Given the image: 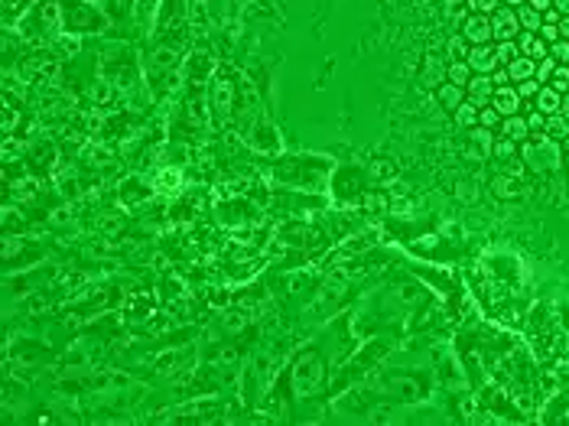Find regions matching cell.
Listing matches in <instances>:
<instances>
[{
  "instance_id": "d6a6232c",
  "label": "cell",
  "mask_w": 569,
  "mask_h": 426,
  "mask_svg": "<svg viewBox=\"0 0 569 426\" xmlns=\"http://www.w3.org/2000/svg\"><path fill=\"white\" fill-rule=\"evenodd\" d=\"M248 326V316H241V309H228V316H224V329H231V332H237V329Z\"/></svg>"
},
{
  "instance_id": "e0dca14e",
  "label": "cell",
  "mask_w": 569,
  "mask_h": 426,
  "mask_svg": "<svg viewBox=\"0 0 569 426\" xmlns=\"http://www.w3.org/2000/svg\"><path fill=\"white\" fill-rule=\"evenodd\" d=\"M472 75H475V72H472V65L465 62V59H458V62H452L449 69H445V78H449L452 85H458V88H465V85H469V82H472Z\"/></svg>"
},
{
  "instance_id": "d6986e66",
  "label": "cell",
  "mask_w": 569,
  "mask_h": 426,
  "mask_svg": "<svg viewBox=\"0 0 569 426\" xmlns=\"http://www.w3.org/2000/svg\"><path fill=\"white\" fill-rule=\"evenodd\" d=\"M546 137L550 140H566L569 137V121L563 114H550L546 117Z\"/></svg>"
},
{
  "instance_id": "3957f363",
  "label": "cell",
  "mask_w": 569,
  "mask_h": 426,
  "mask_svg": "<svg viewBox=\"0 0 569 426\" xmlns=\"http://www.w3.org/2000/svg\"><path fill=\"white\" fill-rule=\"evenodd\" d=\"M322 388V358L316 351H303L293 364V390L299 397H312Z\"/></svg>"
},
{
  "instance_id": "52a82bcc",
  "label": "cell",
  "mask_w": 569,
  "mask_h": 426,
  "mask_svg": "<svg viewBox=\"0 0 569 426\" xmlns=\"http://www.w3.org/2000/svg\"><path fill=\"white\" fill-rule=\"evenodd\" d=\"M465 62L472 65V72H475V75H491V72L498 69V52L491 49L488 43H485V46H472Z\"/></svg>"
},
{
  "instance_id": "7402d4cb",
  "label": "cell",
  "mask_w": 569,
  "mask_h": 426,
  "mask_svg": "<svg viewBox=\"0 0 569 426\" xmlns=\"http://www.w3.org/2000/svg\"><path fill=\"white\" fill-rule=\"evenodd\" d=\"M445 49H449V56H452V62H458V59H469V49L472 43L462 33H456V36H449V43H445Z\"/></svg>"
},
{
  "instance_id": "f5cc1de1",
  "label": "cell",
  "mask_w": 569,
  "mask_h": 426,
  "mask_svg": "<svg viewBox=\"0 0 569 426\" xmlns=\"http://www.w3.org/2000/svg\"><path fill=\"white\" fill-rule=\"evenodd\" d=\"M504 7H520V3H527V0H501Z\"/></svg>"
},
{
  "instance_id": "1f68e13d",
  "label": "cell",
  "mask_w": 569,
  "mask_h": 426,
  "mask_svg": "<svg viewBox=\"0 0 569 426\" xmlns=\"http://www.w3.org/2000/svg\"><path fill=\"white\" fill-rule=\"evenodd\" d=\"M498 62H511V59H518L520 52H518V43H498Z\"/></svg>"
},
{
  "instance_id": "5b68a950",
  "label": "cell",
  "mask_w": 569,
  "mask_h": 426,
  "mask_svg": "<svg viewBox=\"0 0 569 426\" xmlns=\"http://www.w3.org/2000/svg\"><path fill=\"white\" fill-rule=\"evenodd\" d=\"M458 33L469 39L472 46H485V43H491V16L488 13H469Z\"/></svg>"
},
{
  "instance_id": "f546056e",
  "label": "cell",
  "mask_w": 569,
  "mask_h": 426,
  "mask_svg": "<svg viewBox=\"0 0 569 426\" xmlns=\"http://www.w3.org/2000/svg\"><path fill=\"white\" fill-rule=\"evenodd\" d=\"M550 56H553L559 65H569V39H557V43L550 46Z\"/></svg>"
},
{
  "instance_id": "8992f818",
  "label": "cell",
  "mask_w": 569,
  "mask_h": 426,
  "mask_svg": "<svg viewBox=\"0 0 569 426\" xmlns=\"http://www.w3.org/2000/svg\"><path fill=\"white\" fill-rule=\"evenodd\" d=\"M495 78L491 75H472V82L465 85V101L469 104H475L478 111L482 108H488L491 104V98H495Z\"/></svg>"
},
{
  "instance_id": "f6af8a7d",
  "label": "cell",
  "mask_w": 569,
  "mask_h": 426,
  "mask_svg": "<svg viewBox=\"0 0 569 426\" xmlns=\"http://www.w3.org/2000/svg\"><path fill=\"white\" fill-rule=\"evenodd\" d=\"M491 78H495V85H511V75H507V69H495V72H491Z\"/></svg>"
},
{
  "instance_id": "7dc6e473",
  "label": "cell",
  "mask_w": 569,
  "mask_h": 426,
  "mask_svg": "<svg viewBox=\"0 0 569 426\" xmlns=\"http://www.w3.org/2000/svg\"><path fill=\"white\" fill-rule=\"evenodd\" d=\"M527 3H531L533 10H540V13H544V10H550V7H553V0H527Z\"/></svg>"
},
{
  "instance_id": "836d02e7",
  "label": "cell",
  "mask_w": 569,
  "mask_h": 426,
  "mask_svg": "<svg viewBox=\"0 0 569 426\" xmlns=\"http://www.w3.org/2000/svg\"><path fill=\"white\" fill-rule=\"evenodd\" d=\"M540 82L537 78H524V82H518V95L520 98H537V91H540Z\"/></svg>"
},
{
  "instance_id": "c3c4849f",
  "label": "cell",
  "mask_w": 569,
  "mask_h": 426,
  "mask_svg": "<svg viewBox=\"0 0 569 426\" xmlns=\"http://www.w3.org/2000/svg\"><path fill=\"white\" fill-rule=\"evenodd\" d=\"M557 26H559V39H569V13L563 16V20H559Z\"/></svg>"
},
{
  "instance_id": "7c38bea8",
  "label": "cell",
  "mask_w": 569,
  "mask_h": 426,
  "mask_svg": "<svg viewBox=\"0 0 569 426\" xmlns=\"http://www.w3.org/2000/svg\"><path fill=\"white\" fill-rule=\"evenodd\" d=\"M533 108H537L540 114H546V117H550V114H559V108H563V95L553 91L550 85H544L540 91H537V98H533Z\"/></svg>"
},
{
  "instance_id": "681fc988",
  "label": "cell",
  "mask_w": 569,
  "mask_h": 426,
  "mask_svg": "<svg viewBox=\"0 0 569 426\" xmlns=\"http://www.w3.org/2000/svg\"><path fill=\"white\" fill-rule=\"evenodd\" d=\"M553 7H557V10L566 16V13H569V0H553Z\"/></svg>"
},
{
  "instance_id": "484cf974",
  "label": "cell",
  "mask_w": 569,
  "mask_h": 426,
  "mask_svg": "<svg viewBox=\"0 0 569 426\" xmlns=\"http://www.w3.org/2000/svg\"><path fill=\"white\" fill-rule=\"evenodd\" d=\"M557 59H553V56H546V59H540V62H537V72H533V78H537V82H540V85H544V82H550V78H553V72H557Z\"/></svg>"
},
{
  "instance_id": "9a60e30c",
  "label": "cell",
  "mask_w": 569,
  "mask_h": 426,
  "mask_svg": "<svg viewBox=\"0 0 569 426\" xmlns=\"http://www.w3.org/2000/svg\"><path fill=\"white\" fill-rule=\"evenodd\" d=\"M445 69H449V65H443L436 56H426V65H423V82H426V85H433V88H439L445 82Z\"/></svg>"
},
{
  "instance_id": "bcb514c9",
  "label": "cell",
  "mask_w": 569,
  "mask_h": 426,
  "mask_svg": "<svg viewBox=\"0 0 569 426\" xmlns=\"http://www.w3.org/2000/svg\"><path fill=\"white\" fill-rule=\"evenodd\" d=\"M371 173L374 176H391V173H394V166H391V163H374Z\"/></svg>"
},
{
  "instance_id": "4316f807",
  "label": "cell",
  "mask_w": 569,
  "mask_h": 426,
  "mask_svg": "<svg viewBox=\"0 0 569 426\" xmlns=\"http://www.w3.org/2000/svg\"><path fill=\"white\" fill-rule=\"evenodd\" d=\"M501 121H504V117L498 114L495 104H488V108H482V111H478V124L488 127V130H491V127H501Z\"/></svg>"
},
{
  "instance_id": "d4e9b609",
  "label": "cell",
  "mask_w": 569,
  "mask_h": 426,
  "mask_svg": "<svg viewBox=\"0 0 569 426\" xmlns=\"http://www.w3.org/2000/svg\"><path fill=\"white\" fill-rule=\"evenodd\" d=\"M514 153H518V143L511 137H498L495 147H491V156H498V160H511Z\"/></svg>"
},
{
  "instance_id": "7bdbcfd3",
  "label": "cell",
  "mask_w": 569,
  "mask_h": 426,
  "mask_svg": "<svg viewBox=\"0 0 569 426\" xmlns=\"http://www.w3.org/2000/svg\"><path fill=\"white\" fill-rule=\"evenodd\" d=\"M23 309L39 313V309H46V300H43V296H30V300H23Z\"/></svg>"
},
{
  "instance_id": "d590c367",
  "label": "cell",
  "mask_w": 569,
  "mask_h": 426,
  "mask_svg": "<svg viewBox=\"0 0 569 426\" xmlns=\"http://www.w3.org/2000/svg\"><path fill=\"white\" fill-rule=\"evenodd\" d=\"M469 7H472V13H488L491 16L501 7V0H469Z\"/></svg>"
},
{
  "instance_id": "4dcf8cb0",
  "label": "cell",
  "mask_w": 569,
  "mask_h": 426,
  "mask_svg": "<svg viewBox=\"0 0 569 426\" xmlns=\"http://www.w3.org/2000/svg\"><path fill=\"white\" fill-rule=\"evenodd\" d=\"M91 95H95V101H98V104H108V101H111V95H114V85L108 82V78H101Z\"/></svg>"
},
{
  "instance_id": "4fadbf2b",
  "label": "cell",
  "mask_w": 569,
  "mask_h": 426,
  "mask_svg": "<svg viewBox=\"0 0 569 426\" xmlns=\"http://www.w3.org/2000/svg\"><path fill=\"white\" fill-rule=\"evenodd\" d=\"M504 69H507V75H511V82H524V78H533L537 62H533L531 56H518V59H511Z\"/></svg>"
},
{
  "instance_id": "83f0119b",
  "label": "cell",
  "mask_w": 569,
  "mask_h": 426,
  "mask_svg": "<svg viewBox=\"0 0 569 426\" xmlns=\"http://www.w3.org/2000/svg\"><path fill=\"white\" fill-rule=\"evenodd\" d=\"M527 124H531V137H544L546 134V114H540L533 108V114H527Z\"/></svg>"
},
{
  "instance_id": "ffe728a7",
  "label": "cell",
  "mask_w": 569,
  "mask_h": 426,
  "mask_svg": "<svg viewBox=\"0 0 569 426\" xmlns=\"http://www.w3.org/2000/svg\"><path fill=\"white\" fill-rule=\"evenodd\" d=\"M452 114H456V124L458 127H465V130H469V127H478V108L469 104V101H462Z\"/></svg>"
},
{
  "instance_id": "f35d334b",
  "label": "cell",
  "mask_w": 569,
  "mask_h": 426,
  "mask_svg": "<svg viewBox=\"0 0 569 426\" xmlns=\"http://www.w3.org/2000/svg\"><path fill=\"white\" fill-rule=\"evenodd\" d=\"M533 39H537V33H531V29H524V33H518V39H514V43H518V52H520V56H527V52H531Z\"/></svg>"
},
{
  "instance_id": "ab89813d",
  "label": "cell",
  "mask_w": 569,
  "mask_h": 426,
  "mask_svg": "<svg viewBox=\"0 0 569 426\" xmlns=\"http://www.w3.org/2000/svg\"><path fill=\"white\" fill-rule=\"evenodd\" d=\"M98 228L104 235H117V228H121V215H108V218H101Z\"/></svg>"
},
{
  "instance_id": "8d00e7d4",
  "label": "cell",
  "mask_w": 569,
  "mask_h": 426,
  "mask_svg": "<svg viewBox=\"0 0 569 426\" xmlns=\"http://www.w3.org/2000/svg\"><path fill=\"white\" fill-rule=\"evenodd\" d=\"M527 56H531L533 62H540V59H546V56H550V43H546V39H533V46H531V52H527Z\"/></svg>"
},
{
  "instance_id": "7a4b0ae2",
  "label": "cell",
  "mask_w": 569,
  "mask_h": 426,
  "mask_svg": "<svg viewBox=\"0 0 569 426\" xmlns=\"http://www.w3.org/2000/svg\"><path fill=\"white\" fill-rule=\"evenodd\" d=\"M59 16H62V26L69 33H95V29H104V13L95 10L91 0H62L59 3Z\"/></svg>"
},
{
  "instance_id": "8fae6325",
  "label": "cell",
  "mask_w": 569,
  "mask_h": 426,
  "mask_svg": "<svg viewBox=\"0 0 569 426\" xmlns=\"http://www.w3.org/2000/svg\"><path fill=\"white\" fill-rule=\"evenodd\" d=\"M501 134L511 137L514 143H524V140H531V124H527V117H520V114H511L501 121Z\"/></svg>"
},
{
  "instance_id": "e575fe53",
  "label": "cell",
  "mask_w": 569,
  "mask_h": 426,
  "mask_svg": "<svg viewBox=\"0 0 569 426\" xmlns=\"http://www.w3.org/2000/svg\"><path fill=\"white\" fill-rule=\"evenodd\" d=\"M69 222H75V209H69V205H62V209H59V212H52L49 215V225H69Z\"/></svg>"
},
{
  "instance_id": "816d5d0a",
  "label": "cell",
  "mask_w": 569,
  "mask_h": 426,
  "mask_svg": "<svg viewBox=\"0 0 569 426\" xmlns=\"http://www.w3.org/2000/svg\"><path fill=\"white\" fill-rule=\"evenodd\" d=\"M559 114L569 121V95H563V108H559Z\"/></svg>"
},
{
  "instance_id": "ac0fdd59",
  "label": "cell",
  "mask_w": 569,
  "mask_h": 426,
  "mask_svg": "<svg viewBox=\"0 0 569 426\" xmlns=\"http://www.w3.org/2000/svg\"><path fill=\"white\" fill-rule=\"evenodd\" d=\"M469 0H445V20L452 26H462L465 23V16H469Z\"/></svg>"
},
{
  "instance_id": "f907efd6",
  "label": "cell",
  "mask_w": 569,
  "mask_h": 426,
  "mask_svg": "<svg viewBox=\"0 0 569 426\" xmlns=\"http://www.w3.org/2000/svg\"><path fill=\"white\" fill-rule=\"evenodd\" d=\"M559 150H563V163H569V137L559 140Z\"/></svg>"
},
{
  "instance_id": "44dd1931",
  "label": "cell",
  "mask_w": 569,
  "mask_h": 426,
  "mask_svg": "<svg viewBox=\"0 0 569 426\" xmlns=\"http://www.w3.org/2000/svg\"><path fill=\"white\" fill-rule=\"evenodd\" d=\"M156 186H160L163 192H176V189H183V173H179L176 166H170V169H163V173L156 176Z\"/></svg>"
},
{
  "instance_id": "cb8c5ba5",
  "label": "cell",
  "mask_w": 569,
  "mask_h": 426,
  "mask_svg": "<svg viewBox=\"0 0 569 426\" xmlns=\"http://www.w3.org/2000/svg\"><path fill=\"white\" fill-rule=\"evenodd\" d=\"M546 85L553 91H559V95H569V65H557V72H553V78Z\"/></svg>"
},
{
  "instance_id": "2e32d148",
  "label": "cell",
  "mask_w": 569,
  "mask_h": 426,
  "mask_svg": "<svg viewBox=\"0 0 569 426\" xmlns=\"http://www.w3.org/2000/svg\"><path fill=\"white\" fill-rule=\"evenodd\" d=\"M518 20L524 29H531V33H540V26H544V13L533 10L531 3H520L518 7Z\"/></svg>"
},
{
  "instance_id": "30bf717a",
  "label": "cell",
  "mask_w": 569,
  "mask_h": 426,
  "mask_svg": "<svg viewBox=\"0 0 569 426\" xmlns=\"http://www.w3.org/2000/svg\"><path fill=\"white\" fill-rule=\"evenodd\" d=\"M436 101H439V108H445V111H456L458 104L465 101V88H458V85H452L449 78H445L443 85L436 88Z\"/></svg>"
},
{
  "instance_id": "b9f144b4",
  "label": "cell",
  "mask_w": 569,
  "mask_h": 426,
  "mask_svg": "<svg viewBox=\"0 0 569 426\" xmlns=\"http://www.w3.org/2000/svg\"><path fill=\"white\" fill-rule=\"evenodd\" d=\"M537 36H540V39H546V43H550V46H553V43H557V39H559V26H550V23H544V26H540V33H537Z\"/></svg>"
},
{
  "instance_id": "5bb4252c",
  "label": "cell",
  "mask_w": 569,
  "mask_h": 426,
  "mask_svg": "<svg viewBox=\"0 0 569 426\" xmlns=\"http://www.w3.org/2000/svg\"><path fill=\"white\" fill-rule=\"evenodd\" d=\"M491 189H495L498 199H518V196H520L518 176H507V173L495 176V179H491Z\"/></svg>"
},
{
  "instance_id": "9c48e42d",
  "label": "cell",
  "mask_w": 569,
  "mask_h": 426,
  "mask_svg": "<svg viewBox=\"0 0 569 426\" xmlns=\"http://www.w3.org/2000/svg\"><path fill=\"white\" fill-rule=\"evenodd\" d=\"M491 104L498 108V114H501V117H511V114H520V104H524V98L518 95V88H514V85H498Z\"/></svg>"
},
{
  "instance_id": "6da1fadb",
  "label": "cell",
  "mask_w": 569,
  "mask_h": 426,
  "mask_svg": "<svg viewBox=\"0 0 569 426\" xmlns=\"http://www.w3.org/2000/svg\"><path fill=\"white\" fill-rule=\"evenodd\" d=\"M520 160L527 169L533 173H553L563 166V150H559V140H550L544 137H531L524 140V147H520Z\"/></svg>"
},
{
  "instance_id": "f1b7e54d",
  "label": "cell",
  "mask_w": 569,
  "mask_h": 426,
  "mask_svg": "<svg viewBox=\"0 0 569 426\" xmlns=\"http://www.w3.org/2000/svg\"><path fill=\"white\" fill-rule=\"evenodd\" d=\"M20 153H23V143H16V140L7 134V137H3V163H13V160H20Z\"/></svg>"
},
{
  "instance_id": "74e56055",
  "label": "cell",
  "mask_w": 569,
  "mask_h": 426,
  "mask_svg": "<svg viewBox=\"0 0 569 426\" xmlns=\"http://www.w3.org/2000/svg\"><path fill=\"white\" fill-rule=\"evenodd\" d=\"M456 196H458V199H462V202H465V199L472 202V199H475V196H478V189H475V182H472V179H462V182H458V186H456Z\"/></svg>"
},
{
  "instance_id": "60d3db41",
  "label": "cell",
  "mask_w": 569,
  "mask_h": 426,
  "mask_svg": "<svg viewBox=\"0 0 569 426\" xmlns=\"http://www.w3.org/2000/svg\"><path fill=\"white\" fill-rule=\"evenodd\" d=\"M153 62H156V65H163V69H166V65L179 62V56H176L173 49H160V52H156V56H153Z\"/></svg>"
},
{
  "instance_id": "603a6c76",
  "label": "cell",
  "mask_w": 569,
  "mask_h": 426,
  "mask_svg": "<svg viewBox=\"0 0 569 426\" xmlns=\"http://www.w3.org/2000/svg\"><path fill=\"white\" fill-rule=\"evenodd\" d=\"M472 140H475V147H478V153H482V156H491V147H495V137H491V130H488V127H475V130H472Z\"/></svg>"
},
{
  "instance_id": "ee69618b",
  "label": "cell",
  "mask_w": 569,
  "mask_h": 426,
  "mask_svg": "<svg viewBox=\"0 0 569 426\" xmlns=\"http://www.w3.org/2000/svg\"><path fill=\"white\" fill-rule=\"evenodd\" d=\"M559 20H563V13L557 10V7H550V10H544V23H550V26H557Z\"/></svg>"
},
{
  "instance_id": "277c9868",
  "label": "cell",
  "mask_w": 569,
  "mask_h": 426,
  "mask_svg": "<svg viewBox=\"0 0 569 426\" xmlns=\"http://www.w3.org/2000/svg\"><path fill=\"white\" fill-rule=\"evenodd\" d=\"M520 33V20H518V7H498L491 13V39L498 43H514Z\"/></svg>"
},
{
  "instance_id": "ba28073f",
  "label": "cell",
  "mask_w": 569,
  "mask_h": 426,
  "mask_svg": "<svg viewBox=\"0 0 569 426\" xmlns=\"http://www.w3.org/2000/svg\"><path fill=\"white\" fill-rule=\"evenodd\" d=\"M231 101H235V88H231V78L218 75V78H215V85H211V104H215L218 117H231Z\"/></svg>"
}]
</instances>
